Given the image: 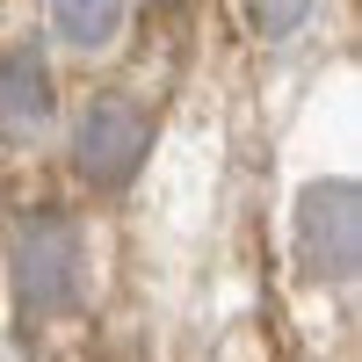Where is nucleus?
Listing matches in <instances>:
<instances>
[{"mask_svg": "<svg viewBox=\"0 0 362 362\" xmlns=\"http://www.w3.org/2000/svg\"><path fill=\"white\" fill-rule=\"evenodd\" d=\"M297 268L326 290H348L362 268V189L348 174H326L297 189Z\"/></svg>", "mask_w": 362, "mask_h": 362, "instance_id": "obj_2", "label": "nucleus"}, {"mask_svg": "<svg viewBox=\"0 0 362 362\" xmlns=\"http://www.w3.org/2000/svg\"><path fill=\"white\" fill-rule=\"evenodd\" d=\"M58 116V87L37 44L0 51V145H37Z\"/></svg>", "mask_w": 362, "mask_h": 362, "instance_id": "obj_4", "label": "nucleus"}, {"mask_svg": "<svg viewBox=\"0 0 362 362\" xmlns=\"http://www.w3.org/2000/svg\"><path fill=\"white\" fill-rule=\"evenodd\" d=\"M80 268H87V247H80V225L66 210H29L8 232V290L29 326L66 319L80 305Z\"/></svg>", "mask_w": 362, "mask_h": 362, "instance_id": "obj_1", "label": "nucleus"}, {"mask_svg": "<svg viewBox=\"0 0 362 362\" xmlns=\"http://www.w3.org/2000/svg\"><path fill=\"white\" fill-rule=\"evenodd\" d=\"M312 15V0H247V22H254V37H297Z\"/></svg>", "mask_w": 362, "mask_h": 362, "instance_id": "obj_6", "label": "nucleus"}, {"mask_svg": "<svg viewBox=\"0 0 362 362\" xmlns=\"http://www.w3.org/2000/svg\"><path fill=\"white\" fill-rule=\"evenodd\" d=\"M153 153V116H145L131 95H95L80 109V131H73V167L87 189H124V181L145 167Z\"/></svg>", "mask_w": 362, "mask_h": 362, "instance_id": "obj_3", "label": "nucleus"}, {"mask_svg": "<svg viewBox=\"0 0 362 362\" xmlns=\"http://www.w3.org/2000/svg\"><path fill=\"white\" fill-rule=\"evenodd\" d=\"M51 29L73 51H109L124 29V0H51Z\"/></svg>", "mask_w": 362, "mask_h": 362, "instance_id": "obj_5", "label": "nucleus"}, {"mask_svg": "<svg viewBox=\"0 0 362 362\" xmlns=\"http://www.w3.org/2000/svg\"><path fill=\"white\" fill-rule=\"evenodd\" d=\"M0 362H22V348H15V341H8V334H0Z\"/></svg>", "mask_w": 362, "mask_h": 362, "instance_id": "obj_7", "label": "nucleus"}, {"mask_svg": "<svg viewBox=\"0 0 362 362\" xmlns=\"http://www.w3.org/2000/svg\"><path fill=\"white\" fill-rule=\"evenodd\" d=\"M153 8H181V0H153Z\"/></svg>", "mask_w": 362, "mask_h": 362, "instance_id": "obj_8", "label": "nucleus"}]
</instances>
